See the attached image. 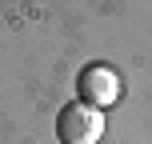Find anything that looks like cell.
Wrapping results in <instances>:
<instances>
[{
  "label": "cell",
  "mask_w": 152,
  "mask_h": 144,
  "mask_svg": "<svg viewBox=\"0 0 152 144\" xmlns=\"http://www.w3.org/2000/svg\"><path fill=\"white\" fill-rule=\"evenodd\" d=\"M76 96H80V104L96 108V112L112 108L120 100V76H116V68L112 64H88L80 72V80H76Z\"/></svg>",
  "instance_id": "cell-2"
},
{
  "label": "cell",
  "mask_w": 152,
  "mask_h": 144,
  "mask_svg": "<svg viewBox=\"0 0 152 144\" xmlns=\"http://www.w3.org/2000/svg\"><path fill=\"white\" fill-rule=\"evenodd\" d=\"M104 136V112L88 104H64L56 112V140L60 144H96Z\"/></svg>",
  "instance_id": "cell-1"
}]
</instances>
